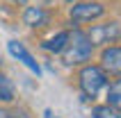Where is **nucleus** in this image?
<instances>
[{"instance_id":"nucleus-5","label":"nucleus","mask_w":121,"mask_h":118,"mask_svg":"<svg viewBox=\"0 0 121 118\" xmlns=\"http://www.w3.org/2000/svg\"><path fill=\"white\" fill-rule=\"evenodd\" d=\"M101 68L112 77H121V46H108L101 52Z\"/></svg>"},{"instance_id":"nucleus-10","label":"nucleus","mask_w":121,"mask_h":118,"mask_svg":"<svg viewBox=\"0 0 121 118\" xmlns=\"http://www.w3.org/2000/svg\"><path fill=\"white\" fill-rule=\"evenodd\" d=\"M108 105L121 109V77L110 84V89H108Z\"/></svg>"},{"instance_id":"nucleus-9","label":"nucleus","mask_w":121,"mask_h":118,"mask_svg":"<svg viewBox=\"0 0 121 118\" xmlns=\"http://www.w3.org/2000/svg\"><path fill=\"white\" fill-rule=\"evenodd\" d=\"M91 118H121V109L112 105H98L91 109Z\"/></svg>"},{"instance_id":"nucleus-7","label":"nucleus","mask_w":121,"mask_h":118,"mask_svg":"<svg viewBox=\"0 0 121 118\" xmlns=\"http://www.w3.org/2000/svg\"><path fill=\"white\" fill-rule=\"evenodd\" d=\"M48 12L43 7H25V12H23V23L27 27H43L48 23Z\"/></svg>"},{"instance_id":"nucleus-8","label":"nucleus","mask_w":121,"mask_h":118,"mask_svg":"<svg viewBox=\"0 0 121 118\" xmlns=\"http://www.w3.org/2000/svg\"><path fill=\"white\" fill-rule=\"evenodd\" d=\"M69 36H71V32L69 30H62V32H57L53 36V39H48L41 43V48L46 50V52H55V55H60L62 50H64V46L69 43Z\"/></svg>"},{"instance_id":"nucleus-13","label":"nucleus","mask_w":121,"mask_h":118,"mask_svg":"<svg viewBox=\"0 0 121 118\" xmlns=\"http://www.w3.org/2000/svg\"><path fill=\"white\" fill-rule=\"evenodd\" d=\"M12 2H16V5H25L27 0H12Z\"/></svg>"},{"instance_id":"nucleus-12","label":"nucleus","mask_w":121,"mask_h":118,"mask_svg":"<svg viewBox=\"0 0 121 118\" xmlns=\"http://www.w3.org/2000/svg\"><path fill=\"white\" fill-rule=\"evenodd\" d=\"M0 118H30L27 111L23 109H7V107H0Z\"/></svg>"},{"instance_id":"nucleus-1","label":"nucleus","mask_w":121,"mask_h":118,"mask_svg":"<svg viewBox=\"0 0 121 118\" xmlns=\"http://www.w3.org/2000/svg\"><path fill=\"white\" fill-rule=\"evenodd\" d=\"M91 52H94V46H91L87 32L75 30V32H71L69 43L64 46V50L60 55H62V61L66 66H82L85 61L91 59Z\"/></svg>"},{"instance_id":"nucleus-3","label":"nucleus","mask_w":121,"mask_h":118,"mask_svg":"<svg viewBox=\"0 0 121 118\" xmlns=\"http://www.w3.org/2000/svg\"><path fill=\"white\" fill-rule=\"evenodd\" d=\"M105 14V5L98 2V0H85V2H78V5L71 7V20L73 23H91V20H98Z\"/></svg>"},{"instance_id":"nucleus-4","label":"nucleus","mask_w":121,"mask_h":118,"mask_svg":"<svg viewBox=\"0 0 121 118\" xmlns=\"http://www.w3.org/2000/svg\"><path fill=\"white\" fill-rule=\"evenodd\" d=\"M91 46H105V43H114L121 36V25L119 23H105V25H91L87 32Z\"/></svg>"},{"instance_id":"nucleus-6","label":"nucleus","mask_w":121,"mask_h":118,"mask_svg":"<svg viewBox=\"0 0 121 118\" xmlns=\"http://www.w3.org/2000/svg\"><path fill=\"white\" fill-rule=\"evenodd\" d=\"M7 50H9V55H12L14 59H18L21 64L25 66L30 73H34V75H41V66L37 64V59L30 55V50H27L21 41H9L7 43Z\"/></svg>"},{"instance_id":"nucleus-11","label":"nucleus","mask_w":121,"mask_h":118,"mask_svg":"<svg viewBox=\"0 0 121 118\" xmlns=\"http://www.w3.org/2000/svg\"><path fill=\"white\" fill-rule=\"evenodd\" d=\"M12 100H14V86L5 75H0V102H12Z\"/></svg>"},{"instance_id":"nucleus-2","label":"nucleus","mask_w":121,"mask_h":118,"mask_svg":"<svg viewBox=\"0 0 121 118\" xmlns=\"http://www.w3.org/2000/svg\"><path fill=\"white\" fill-rule=\"evenodd\" d=\"M78 82H80V91L85 100H96V95L110 84L108 73L101 66H82L78 73Z\"/></svg>"}]
</instances>
